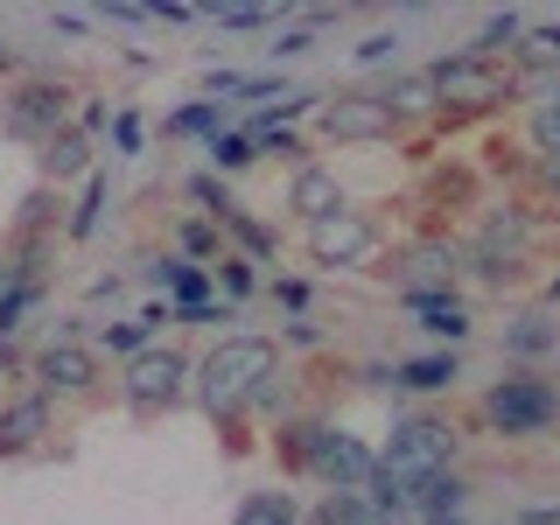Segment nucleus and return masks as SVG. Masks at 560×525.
Here are the masks:
<instances>
[{
    "label": "nucleus",
    "instance_id": "1",
    "mask_svg": "<svg viewBox=\"0 0 560 525\" xmlns=\"http://www.w3.org/2000/svg\"><path fill=\"white\" fill-rule=\"evenodd\" d=\"M267 378H273V343L267 337H224L197 364V407L210 420H238Z\"/></svg>",
    "mask_w": 560,
    "mask_h": 525
},
{
    "label": "nucleus",
    "instance_id": "2",
    "mask_svg": "<svg viewBox=\"0 0 560 525\" xmlns=\"http://www.w3.org/2000/svg\"><path fill=\"white\" fill-rule=\"evenodd\" d=\"M288 448H294V463H302L308 477H323L329 490H372V477H378V455L343 428L302 420V428H288Z\"/></svg>",
    "mask_w": 560,
    "mask_h": 525
},
{
    "label": "nucleus",
    "instance_id": "3",
    "mask_svg": "<svg viewBox=\"0 0 560 525\" xmlns=\"http://www.w3.org/2000/svg\"><path fill=\"white\" fill-rule=\"evenodd\" d=\"M448 455H455V428H448V420H399L393 442H385V455H378V469L413 490V483L442 477Z\"/></svg>",
    "mask_w": 560,
    "mask_h": 525
},
{
    "label": "nucleus",
    "instance_id": "4",
    "mask_svg": "<svg viewBox=\"0 0 560 525\" xmlns=\"http://www.w3.org/2000/svg\"><path fill=\"white\" fill-rule=\"evenodd\" d=\"M428 78H434V92H442V105H455V113H490V105H504L518 92L512 70H498L490 57H477V49H469V57H442Z\"/></svg>",
    "mask_w": 560,
    "mask_h": 525
},
{
    "label": "nucleus",
    "instance_id": "5",
    "mask_svg": "<svg viewBox=\"0 0 560 525\" xmlns=\"http://www.w3.org/2000/svg\"><path fill=\"white\" fill-rule=\"evenodd\" d=\"M183 385H189V364L175 358V350H140V358L119 364V399H127V413H168L175 399H183Z\"/></svg>",
    "mask_w": 560,
    "mask_h": 525
},
{
    "label": "nucleus",
    "instance_id": "6",
    "mask_svg": "<svg viewBox=\"0 0 560 525\" xmlns=\"http://www.w3.org/2000/svg\"><path fill=\"white\" fill-rule=\"evenodd\" d=\"M483 420L498 434H547L553 420H560V393H553L547 378H504V385H490Z\"/></svg>",
    "mask_w": 560,
    "mask_h": 525
},
{
    "label": "nucleus",
    "instance_id": "7",
    "mask_svg": "<svg viewBox=\"0 0 560 525\" xmlns=\"http://www.w3.org/2000/svg\"><path fill=\"white\" fill-rule=\"evenodd\" d=\"M378 245H385V232L364 218V210H337V218L308 224V259L315 267H372Z\"/></svg>",
    "mask_w": 560,
    "mask_h": 525
},
{
    "label": "nucleus",
    "instance_id": "8",
    "mask_svg": "<svg viewBox=\"0 0 560 525\" xmlns=\"http://www.w3.org/2000/svg\"><path fill=\"white\" fill-rule=\"evenodd\" d=\"M315 133L337 140V148H364V140H393L399 113L385 105V92H350V98H329L315 113Z\"/></svg>",
    "mask_w": 560,
    "mask_h": 525
},
{
    "label": "nucleus",
    "instance_id": "9",
    "mask_svg": "<svg viewBox=\"0 0 560 525\" xmlns=\"http://www.w3.org/2000/svg\"><path fill=\"white\" fill-rule=\"evenodd\" d=\"M63 105H70L63 84H43V78H35V84H22V92L8 98V127L22 133V140H43V148H49V140H57Z\"/></svg>",
    "mask_w": 560,
    "mask_h": 525
},
{
    "label": "nucleus",
    "instance_id": "10",
    "mask_svg": "<svg viewBox=\"0 0 560 525\" xmlns=\"http://www.w3.org/2000/svg\"><path fill=\"white\" fill-rule=\"evenodd\" d=\"M35 378H43V393H63V399H84L98 385V358L78 343H49L43 358H35Z\"/></svg>",
    "mask_w": 560,
    "mask_h": 525
},
{
    "label": "nucleus",
    "instance_id": "11",
    "mask_svg": "<svg viewBox=\"0 0 560 525\" xmlns=\"http://www.w3.org/2000/svg\"><path fill=\"white\" fill-rule=\"evenodd\" d=\"M49 434V393H22L0 407V455H22Z\"/></svg>",
    "mask_w": 560,
    "mask_h": 525
},
{
    "label": "nucleus",
    "instance_id": "12",
    "mask_svg": "<svg viewBox=\"0 0 560 525\" xmlns=\"http://www.w3.org/2000/svg\"><path fill=\"white\" fill-rule=\"evenodd\" d=\"M288 210H294V218H337V210H343V183H337V175H329V168H294V183H288Z\"/></svg>",
    "mask_w": 560,
    "mask_h": 525
},
{
    "label": "nucleus",
    "instance_id": "13",
    "mask_svg": "<svg viewBox=\"0 0 560 525\" xmlns=\"http://www.w3.org/2000/svg\"><path fill=\"white\" fill-rule=\"evenodd\" d=\"M407 308L420 315V329H434V337H448V343H463V337H469V308L455 302V294H428V288H413V294H407Z\"/></svg>",
    "mask_w": 560,
    "mask_h": 525
},
{
    "label": "nucleus",
    "instance_id": "14",
    "mask_svg": "<svg viewBox=\"0 0 560 525\" xmlns=\"http://www.w3.org/2000/svg\"><path fill=\"white\" fill-rule=\"evenodd\" d=\"M154 280L175 294V315H197L210 308V273L203 267H189V259H168V267H154Z\"/></svg>",
    "mask_w": 560,
    "mask_h": 525
},
{
    "label": "nucleus",
    "instance_id": "15",
    "mask_svg": "<svg viewBox=\"0 0 560 525\" xmlns=\"http://www.w3.org/2000/svg\"><path fill=\"white\" fill-rule=\"evenodd\" d=\"M413 512L420 518H434V525H448L455 512H463V477H428V483H413Z\"/></svg>",
    "mask_w": 560,
    "mask_h": 525
},
{
    "label": "nucleus",
    "instance_id": "16",
    "mask_svg": "<svg viewBox=\"0 0 560 525\" xmlns=\"http://www.w3.org/2000/svg\"><path fill=\"white\" fill-rule=\"evenodd\" d=\"M232 525H302V504H294L288 490H253Z\"/></svg>",
    "mask_w": 560,
    "mask_h": 525
},
{
    "label": "nucleus",
    "instance_id": "17",
    "mask_svg": "<svg viewBox=\"0 0 560 525\" xmlns=\"http://www.w3.org/2000/svg\"><path fill=\"white\" fill-rule=\"evenodd\" d=\"M385 105H393L399 119H420V113H434V105H442V92H434L428 70H413V78H399L393 92H385Z\"/></svg>",
    "mask_w": 560,
    "mask_h": 525
},
{
    "label": "nucleus",
    "instance_id": "18",
    "mask_svg": "<svg viewBox=\"0 0 560 525\" xmlns=\"http://www.w3.org/2000/svg\"><path fill=\"white\" fill-rule=\"evenodd\" d=\"M533 148L560 162V84H539V98H533Z\"/></svg>",
    "mask_w": 560,
    "mask_h": 525
},
{
    "label": "nucleus",
    "instance_id": "19",
    "mask_svg": "<svg viewBox=\"0 0 560 525\" xmlns=\"http://www.w3.org/2000/svg\"><path fill=\"white\" fill-rule=\"evenodd\" d=\"M448 378H455V358H413L393 372V385H413V393H442Z\"/></svg>",
    "mask_w": 560,
    "mask_h": 525
},
{
    "label": "nucleus",
    "instance_id": "20",
    "mask_svg": "<svg viewBox=\"0 0 560 525\" xmlns=\"http://www.w3.org/2000/svg\"><path fill=\"white\" fill-rule=\"evenodd\" d=\"M518 43H525V22H518V14H490L483 35H477V57H498V49H512V57H518Z\"/></svg>",
    "mask_w": 560,
    "mask_h": 525
},
{
    "label": "nucleus",
    "instance_id": "21",
    "mask_svg": "<svg viewBox=\"0 0 560 525\" xmlns=\"http://www.w3.org/2000/svg\"><path fill=\"white\" fill-rule=\"evenodd\" d=\"M84 154H92V148H84V133H57V140H49V154H43V168L49 175H84Z\"/></svg>",
    "mask_w": 560,
    "mask_h": 525
},
{
    "label": "nucleus",
    "instance_id": "22",
    "mask_svg": "<svg viewBox=\"0 0 560 525\" xmlns=\"http://www.w3.org/2000/svg\"><path fill=\"white\" fill-rule=\"evenodd\" d=\"M218 119H224V98H197V105H183L168 127L175 133H218Z\"/></svg>",
    "mask_w": 560,
    "mask_h": 525
},
{
    "label": "nucleus",
    "instance_id": "23",
    "mask_svg": "<svg viewBox=\"0 0 560 525\" xmlns=\"http://www.w3.org/2000/svg\"><path fill=\"white\" fill-rule=\"evenodd\" d=\"M210 162H218V168H253V140H245V133H218V140H210Z\"/></svg>",
    "mask_w": 560,
    "mask_h": 525
},
{
    "label": "nucleus",
    "instance_id": "24",
    "mask_svg": "<svg viewBox=\"0 0 560 525\" xmlns=\"http://www.w3.org/2000/svg\"><path fill=\"white\" fill-rule=\"evenodd\" d=\"M98 203H105V175H84V203H78V218H70V232H92V224H98Z\"/></svg>",
    "mask_w": 560,
    "mask_h": 525
},
{
    "label": "nucleus",
    "instance_id": "25",
    "mask_svg": "<svg viewBox=\"0 0 560 525\" xmlns=\"http://www.w3.org/2000/svg\"><path fill=\"white\" fill-rule=\"evenodd\" d=\"M224 224H232V232L245 238V253H259V259L273 253V232H267V224H253V218H245V210H232V218H224Z\"/></svg>",
    "mask_w": 560,
    "mask_h": 525
},
{
    "label": "nucleus",
    "instance_id": "26",
    "mask_svg": "<svg viewBox=\"0 0 560 525\" xmlns=\"http://www.w3.org/2000/svg\"><path fill=\"white\" fill-rule=\"evenodd\" d=\"M218 280H224V302H245V294H253V267H245V259H224Z\"/></svg>",
    "mask_w": 560,
    "mask_h": 525
},
{
    "label": "nucleus",
    "instance_id": "27",
    "mask_svg": "<svg viewBox=\"0 0 560 525\" xmlns=\"http://www.w3.org/2000/svg\"><path fill=\"white\" fill-rule=\"evenodd\" d=\"M547 343H553L547 323H518V329H512V350H518V358H533V350H547Z\"/></svg>",
    "mask_w": 560,
    "mask_h": 525
},
{
    "label": "nucleus",
    "instance_id": "28",
    "mask_svg": "<svg viewBox=\"0 0 560 525\" xmlns=\"http://www.w3.org/2000/svg\"><path fill=\"white\" fill-rule=\"evenodd\" d=\"M218 22H224V28H267L273 8H218Z\"/></svg>",
    "mask_w": 560,
    "mask_h": 525
},
{
    "label": "nucleus",
    "instance_id": "29",
    "mask_svg": "<svg viewBox=\"0 0 560 525\" xmlns=\"http://www.w3.org/2000/svg\"><path fill=\"white\" fill-rule=\"evenodd\" d=\"M308 43H315V35H302V28H288V35H280V43H267V49H273V57H302Z\"/></svg>",
    "mask_w": 560,
    "mask_h": 525
},
{
    "label": "nucleus",
    "instance_id": "30",
    "mask_svg": "<svg viewBox=\"0 0 560 525\" xmlns=\"http://www.w3.org/2000/svg\"><path fill=\"white\" fill-rule=\"evenodd\" d=\"M183 245H189V253H210L218 238H210V224H197V218H189V224H183Z\"/></svg>",
    "mask_w": 560,
    "mask_h": 525
},
{
    "label": "nucleus",
    "instance_id": "31",
    "mask_svg": "<svg viewBox=\"0 0 560 525\" xmlns=\"http://www.w3.org/2000/svg\"><path fill=\"white\" fill-rule=\"evenodd\" d=\"M518 525H560V504H525Z\"/></svg>",
    "mask_w": 560,
    "mask_h": 525
},
{
    "label": "nucleus",
    "instance_id": "32",
    "mask_svg": "<svg viewBox=\"0 0 560 525\" xmlns=\"http://www.w3.org/2000/svg\"><path fill=\"white\" fill-rule=\"evenodd\" d=\"M273 302H288V308H302V302H308V288H302V280H273Z\"/></svg>",
    "mask_w": 560,
    "mask_h": 525
},
{
    "label": "nucleus",
    "instance_id": "33",
    "mask_svg": "<svg viewBox=\"0 0 560 525\" xmlns=\"http://www.w3.org/2000/svg\"><path fill=\"white\" fill-rule=\"evenodd\" d=\"M113 140H119V148H133V140H140V119L119 113V119H113Z\"/></svg>",
    "mask_w": 560,
    "mask_h": 525
},
{
    "label": "nucleus",
    "instance_id": "34",
    "mask_svg": "<svg viewBox=\"0 0 560 525\" xmlns=\"http://www.w3.org/2000/svg\"><path fill=\"white\" fill-rule=\"evenodd\" d=\"M0 70H8V49H0Z\"/></svg>",
    "mask_w": 560,
    "mask_h": 525
},
{
    "label": "nucleus",
    "instance_id": "35",
    "mask_svg": "<svg viewBox=\"0 0 560 525\" xmlns=\"http://www.w3.org/2000/svg\"><path fill=\"white\" fill-rule=\"evenodd\" d=\"M553 183H560V162H553Z\"/></svg>",
    "mask_w": 560,
    "mask_h": 525
},
{
    "label": "nucleus",
    "instance_id": "36",
    "mask_svg": "<svg viewBox=\"0 0 560 525\" xmlns=\"http://www.w3.org/2000/svg\"><path fill=\"white\" fill-rule=\"evenodd\" d=\"M553 294H560V280H553Z\"/></svg>",
    "mask_w": 560,
    "mask_h": 525
}]
</instances>
